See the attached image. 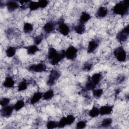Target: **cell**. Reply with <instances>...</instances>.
<instances>
[{
    "label": "cell",
    "mask_w": 129,
    "mask_h": 129,
    "mask_svg": "<svg viewBox=\"0 0 129 129\" xmlns=\"http://www.w3.org/2000/svg\"><path fill=\"white\" fill-rule=\"evenodd\" d=\"M46 59L50 64L55 66L65 58V50L57 51L54 47H49L46 55Z\"/></svg>",
    "instance_id": "cell-1"
},
{
    "label": "cell",
    "mask_w": 129,
    "mask_h": 129,
    "mask_svg": "<svg viewBox=\"0 0 129 129\" xmlns=\"http://www.w3.org/2000/svg\"><path fill=\"white\" fill-rule=\"evenodd\" d=\"M112 13L114 15L124 17L128 14L129 1H121L115 4L112 8Z\"/></svg>",
    "instance_id": "cell-2"
},
{
    "label": "cell",
    "mask_w": 129,
    "mask_h": 129,
    "mask_svg": "<svg viewBox=\"0 0 129 129\" xmlns=\"http://www.w3.org/2000/svg\"><path fill=\"white\" fill-rule=\"evenodd\" d=\"M113 55L115 59L119 62H124L127 58V53L122 46H119L114 48Z\"/></svg>",
    "instance_id": "cell-3"
},
{
    "label": "cell",
    "mask_w": 129,
    "mask_h": 129,
    "mask_svg": "<svg viewBox=\"0 0 129 129\" xmlns=\"http://www.w3.org/2000/svg\"><path fill=\"white\" fill-rule=\"evenodd\" d=\"M61 76L60 72L55 69H52L48 76L46 83L48 86H52L56 83Z\"/></svg>",
    "instance_id": "cell-4"
},
{
    "label": "cell",
    "mask_w": 129,
    "mask_h": 129,
    "mask_svg": "<svg viewBox=\"0 0 129 129\" xmlns=\"http://www.w3.org/2000/svg\"><path fill=\"white\" fill-rule=\"evenodd\" d=\"M57 31L62 36H67L71 32V28L63 19H60L56 22Z\"/></svg>",
    "instance_id": "cell-5"
},
{
    "label": "cell",
    "mask_w": 129,
    "mask_h": 129,
    "mask_svg": "<svg viewBox=\"0 0 129 129\" xmlns=\"http://www.w3.org/2000/svg\"><path fill=\"white\" fill-rule=\"evenodd\" d=\"M27 69L29 72L40 73H43L47 71V67L46 64L43 62H40L36 63H33L27 67Z\"/></svg>",
    "instance_id": "cell-6"
},
{
    "label": "cell",
    "mask_w": 129,
    "mask_h": 129,
    "mask_svg": "<svg viewBox=\"0 0 129 129\" xmlns=\"http://www.w3.org/2000/svg\"><path fill=\"white\" fill-rule=\"evenodd\" d=\"M116 39L120 43H123L126 41L129 37V25L125 26L116 35Z\"/></svg>",
    "instance_id": "cell-7"
},
{
    "label": "cell",
    "mask_w": 129,
    "mask_h": 129,
    "mask_svg": "<svg viewBox=\"0 0 129 129\" xmlns=\"http://www.w3.org/2000/svg\"><path fill=\"white\" fill-rule=\"evenodd\" d=\"M78 49L75 46L70 45L65 50V58L68 60H73L77 56Z\"/></svg>",
    "instance_id": "cell-8"
},
{
    "label": "cell",
    "mask_w": 129,
    "mask_h": 129,
    "mask_svg": "<svg viewBox=\"0 0 129 129\" xmlns=\"http://www.w3.org/2000/svg\"><path fill=\"white\" fill-rule=\"evenodd\" d=\"M15 111L14 106L12 104L2 107L0 110L1 116L4 118L10 117Z\"/></svg>",
    "instance_id": "cell-9"
},
{
    "label": "cell",
    "mask_w": 129,
    "mask_h": 129,
    "mask_svg": "<svg viewBox=\"0 0 129 129\" xmlns=\"http://www.w3.org/2000/svg\"><path fill=\"white\" fill-rule=\"evenodd\" d=\"M56 29V23L52 21H49L46 22L42 26V30L43 32L46 34H49L53 32Z\"/></svg>",
    "instance_id": "cell-10"
},
{
    "label": "cell",
    "mask_w": 129,
    "mask_h": 129,
    "mask_svg": "<svg viewBox=\"0 0 129 129\" xmlns=\"http://www.w3.org/2000/svg\"><path fill=\"white\" fill-rule=\"evenodd\" d=\"M100 44V41L97 38L92 39L90 40L88 44L87 48V52L88 53H93L99 47Z\"/></svg>",
    "instance_id": "cell-11"
},
{
    "label": "cell",
    "mask_w": 129,
    "mask_h": 129,
    "mask_svg": "<svg viewBox=\"0 0 129 129\" xmlns=\"http://www.w3.org/2000/svg\"><path fill=\"white\" fill-rule=\"evenodd\" d=\"M113 108L114 106L110 104H106L101 106L99 107L100 115L104 116L111 114L113 112Z\"/></svg>",
    "instance_id": "cell-12"
},
{
    "label": "cell",
    "mask_w": 129,
    "mask_h": 129,
    "mask_svg": "<svg viewBox=\"0 0 129 129\" xmlns=\"http://www.w3.org/2000/svg\"><path fill=\"white\" fill-rule=\"evenodd\" d=\"M15 80L11 76H7L3 82V86L6 89L13 88L15 85Z\"/></svg>",
    "instance_id": "cell-13"
},
{
    "label": "cell",
    "mask_w": 129,
    "mask_h": 129,
    "mask_svg": "<svg viewBox=\"0 0 129 129\" xmlns=\"http://www.w3.org/2000/svg\"><path fill=\"white\" fill-rule=\"evenodd\" d=\"M5 4L8 11L9 12H13L21 7L19 2L15 1H7L5 3Z\"/></svg>",
    "instance_id": "cell-14"
},
{
    "label": "cell",
    "mask_w": 129,
    "mask_h": 129,
    "mask_svg": "<svg viewBox=\"0 0 129 129\" xmlns=\"http://www.w3.org/2000/svg\"><path fill=\"white\" fill-rule=\"evenodd\" d=\"M109 13V11L107 7L105 6H100L95 13V17L97 19H103L106 17Z\"/></svg>",
    "instance_id": "cell-15"
},
{
    "label": "cell",
    "mask_w": 129,
    "mask_h": 129,
    "mask_svg": "<svg viewBox=\"0 0 129 129\" xmlns=\"http://www.w3.org/2000/svg\"><path fill=\"white\" fill-rule=\"evenodd\" d=\"M43 93L40 91H36L31 96L29 99V103L31 105H35L38 103L42 99Z\"/></svg>",
    "instance_id": "cell-16"
},
{
    "label": "cell",
    "mask_w": 129,
    "mask_h": 129,
    "mask_svg": "<svg viewBox=\"0 0 129 129\" xmlns=\"http://www.w3.org/2000/svg\"><path fill=\"white\" fill-rule=\"evenodd\" d=\"M102 78L103 76L102 73H94L90 77H89L88 80L96 87L101 82Z\"/></svg>",
    "instance_id": "cell-17"
},
{
    "label": "cell",
    "mask_w": 129,
    "mask_h": 129,
    "mask_svg": "<svg viewBox=\"0 0 129 129\" xmlns=\"http://www.w3.org/2000/svg\"><path fill=\"white\" fill-rule=\"evenodd\" d=\"M91 19V15L90 13L83 11L82 12L79 18V22L85 24Z\"/></svg>",
    "instance_id": "cell-18"
},
{
    "label": "cell",
    "mask_w": 129,
    "mask_h": 129,
    "mask_svg": "<svg viewBox=\"0 0 129 129\" xmlns=\"http://www.w3.org/2000/svg\"><path fill=\"white\" fill-rule=\"evenodd\" d=\"M25 48L26 49L27 53L30 55H34L40 50L38 46L34 44L27 46L25 47Z\"/></svg>",
    "instance_id": "cell-19"
},
{
    "label": "cell",
    "mask_w": 129,
    "mask_h": 129,
    "mask_svg": "<svg viewBox=\"0 0 129 129\" xmlns=\"http://www.w3.org/2000/svg\"><path fill=\"white\" fill-rule=\"evenodd\" d=\"M73 30L74 32L77 34L83 35L86 32V28L85 24L79 22L74 27Z\"/></svg>",
    "instance_id": "cell-20"
},
{
    "label": "cell",
    "mask_w": 129,
    "mask_h": 129,
    "mask_svg": "<svg viewBox=\"0 0 129 129\" xmlns=\"http://www.w3.org/2000/svg\"><path fill=\"white\" fill-rule=\"evenodd\" d=\"M28 85H29L28 81H27L25 79H22L18 84L17 88V91L19 92L25 91L27 89Z\"/></svg>",
    "instance_id": "cell-21"
},
{
    "label": "cell",
    "mask_w": 129,
    "mask_h": 129,
    "mask_svg": "<svg viewBox=\"0 0 129 129\" xmlns=\"http://www.w3.org/2000/svg\"><path fill=\"white\" fill-rule=\"evenodd\" d=\"M54 91L52 89H49L43 93L42 99L45 101L51 100L54 96Z\"/></svg>",
    "instance_id": "cell-22"
},
{
    "label": "cell",
    "mask_w": 129,
    "mask_h": 129,
    "mask_svg": "<svg viewBox=\"0 0 129 129\" xmlns=\"http://www.w3.org/2000/svg\"><path fill=\"white\" fill-rule=\"evenodd\" d=\"M88 116L91 118H96L100 115L99 108L96 106H93L88 111Z\"/></svg>",
    "instance_id": "cell-23"
},
{
    "label": "cell",
    "mask_w": 129,
    "mask_h": 129,
    "mask_svg": "<svg viewBox=\"0 0 129 129\" xmlns=\"http://www.w3.org/2000/svg\"><path fill=\"white\" fill-rule=\"evenodd\" d=\"M16 51L17 48L15 46H9L6 48L5 50V53L8 57L11 58L16 55Z\"/></svg>",
    "instance_id": "cell-24"
},
{
    "label": "cell",
    "mask_w": 129,
    "mask_h": 129,
    "mask_svg": "<svg viewBox=\"0 0 129 129\" xmlns=\"http://www.w3.org/2000/svg\"><path fill=\"white\" fill-rule=\"evenodd\" d=\"M34 29L33 25L30 22H25L22 27L23 32L25 34L31 33Z\"/></svg>",
    "instance_id": "cell-25"
},
{
    "label": "cell",
    "mask_w": 129,
    "mask_h": 129,
    "mask_svg": "<svg viewBox=\"0 0 129 129\" xmlns=\"http://www.w3.org/2000/svg\"><path fill=\"white\" fill-rule=\"evenodd\" d=\"M25 102L23 99H18L13 105L15 111H19L25 107Z\"/></svg>",
    "instance_id": "cell-26"
},
{
    "label": "cell",
    "mask_w": 129,
    "mask_h": 129,
    "mask_svg": "<svg viewBox=\"0 0 129 129\" xmlns=\"http://www.w3.org/2000/svg\"><path fill=\"white\" fill-rule=\"evenodd\" d=\"M92 91V93L93 97L96 99H98L101 98L104 93V91L103 89L100 88H96L94 89H93Z\"/></svg>",
    "instance_id": "cell-27"
},
{
    "label": "cell",
    "mask_w": 129,
    "mask_h": 129,
    "mask_svg": "<svg viewBox=\"0 0 129 129\" xmlns=\"http://www.w3.org/2000/svg\"><path fill=\"white\" fill-rule=\"evenodd\" d=\"M113 122V120L111 117L104 118L101 121L100 126L102 127H108L111 125Z\"/></svg>",
    "instance_id": "cell-28"
},
{
    "label": "cell",
    "mask_w": 129,
    "mask_h": 129,
    "mask_svg": "<svg viewBox=\"0 0 129 129\" xmlns=\"http://www.w3.org/2000/svg\"><path fill=\"white\" fill-rule=\"evenodd\" d=\"M28 8H29L31 11H34L39 9L38 1H29L28 4Z\"/></svg>",
    "instance_id": "cell-29"
},
{
    "label": "cell",
    "mask_w": 129,
    "mask_h": 129,
    "mask_svg": "<svg viewBox=\"0 0 129 129\" xmlns=\"http://www.w3.org/2000/svg\"><path fill=\"white\" fill-rule=\"evenodd\" d=\"M65 120L67 125H71L75 122L76 117L72 114H69L67 116H65Z\"/></svg>",
    "instance_id": "cell-30"
},
{
    "label": "cell",
    "mask_w": 129,
    "mask_h": 129,
    "mask_svg": "<svg viewBox=\"0 0 129 129\" xmlns=\"http://www.w3.org/2000/svg\"><path fill=\"white\" fill-rule=\"evenodd\" d=\"M44 39V35L42 34H38L35 36L33 38V42L34 44L38 46L39 44L41 43Z\"/></svg>",
    "instance_id": "cell-31"
},
{
    "label": "cell",
    "mask_w": 129,
    "mask_h": 129,
    "mask_svg": "<svg viewBox=\"0 0 129 129\" xmlns=\"http://www.w3.org/2000/svg\"><path fill=\"white\" fill-rule=\"evenodd\" d=\"M46 127L48 129L55 128L58 127V122L53 120H49L46 123Z\"/></svg>",
    "instance_id": "cell-32"
},
{
    "label": "cell",
    "mask_w": 129,
    "mask_h": 129,
    "mask_svg": "<svg viewBox=\"0 0 129 129\" xmlns=\"http://www.w3.org/2000/svg\"><path fill=\"white\" fill-rule=\"evenodd\" d=\"M93 67V66L91 62L87 61V62H85L83 65L82 69L84 71L88 72H90L92 69Z\"/></svg>",
    "instance_id": "cell-33"
},
{
    "label": "cell",
    "mask_w": 129,
    "mask_h": 129,
    "mask_svg": "<svg viewBox=\"0 0 129 129\" xmlns=\"http://www.w3.org/2000/svg\"><path fill=\"white\" fill-rule=\"evenodd\" d=\"M11 102V99L9 97H3L1 98L0 104L1 107H4L10 104Z\"/></svg>",
    "instance_id": "cell-34"
},
{
    "label": "cell",
    "mask_w": 129,
    "mask_h": 129,
    "mask_svg": "<svg viewBox=\"0 0 129 129\" xmlns=\"http://www.w3.org/2000/svg\"><path fill=\"white\" fill-rule=\"evenodd\" d=\"M87 126V121L85 120H79L76 124V128L78 129H83L86 127Z\"/></svg>",
    "instance_id": "cell-35"
},
{
    "label": "cell",
    "mask_w": 129,
    "mask_h": 129,
    "mask_svg": "<svg viewBox=\"0 0 129 129\" xmlns=\"http://www.w3.org/2000/svg\"><path fill=\"white\" fill-rule=\"evenodd\" d=\"M58 122V128H63L66 126H67L66 120H65V116L61 117Z\"/></svg>",
    "instance_id": "cell-36"
},
{
    "label": "cell",
    "mask_w": 129,
    "mask_h": 129,
    "mask_svg": "<svg viewBox=\"0 0 129 129\" xmlns=\"http://www.w3.org/2000/svg\"><path fill=\"white\" fill-rule=\"evenodd\" d=\"M38 3L40 9H44L46 8L49 4V1L47 0H40L38 1Z\"/></svg>",
    "instance_id": "cell-37"
},
{
    "label": "cell",
    "mask_w": 129,
    "mask_h": 129,
    "mask_svg": "<svg viewBox=\"0 0 129 129\" xmlns=\"http://www.w3.org/2000/svg\"><path fill=\"white\" fill-rule=\"evenodd\" d=\"M125 80V76L124 75H119V76H118V77L116 79V82L118 83H122L123 82H124Z\"/></svg>",
    "instance_id": "cell-38"
}]
</instances>
